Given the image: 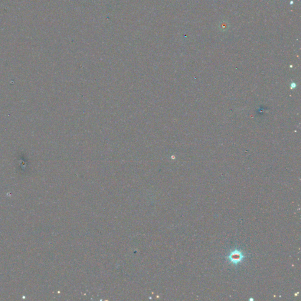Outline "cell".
Instances as JSON below:
<instances>
[{"label": "cell", "mask_w": 301, "mask_h": 301, "mask_svg": "<svg viewBox=\"0 0 301 301\" xmlns=\"http://www.w3.org/2000/svg\"><path fill=\"white\" fill-rule=\"evenodd\" d=\"M244 256L238 250H235L232 252L229 256V259L234 263H239V262L242 260Z\"/></svg>", "instance_id": "6da1fadb"}]
</instances>
